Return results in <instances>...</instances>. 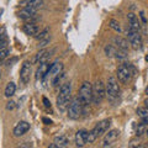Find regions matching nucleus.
<instances>
[{
  "mask_svg": "<svg viewBox=\"0 0 148 148\" xmlns=\"http://www.w3.org/2000/svg\"><path fill=\"white\" fill-rule=\"evenodd\" d=\"M30 130V123L27 121H20L15 127H14V136L15 137H20Z\"/></svg>",
  "mask_w": 148,
  "mask_h": 148,
  "instance_id": "13",
  "label": "nucleus"
},
{
  "mask_svg": "<svg viewBox=\"0 0 148 148\" xmlns=\"http://www.w3.org/2000/svg\"><path fill=\"white\" fill-rule=\"evenodd\" d=\"M147 32H148V22H147Z\"/></svg>",
  "mask_w": 148,
  "mask_h": 148,
  "instance_id": "44",
  "label": "nucleus"
},
{
  "mask_svg": "<svg viewBox=\"0 0 148 148\" xmlns=\"http://www.w3.org/2000/svg\"><path fill=\"white\" fill-rule=\"evenodd\" d=\"M48 35H49V29H48V27H46V29H43L42 31L38 32V34L35 36V38L38 40V41H42V40H45V38H47Z\"/></svg>",
  "mask_w": 148,
  "mask_h": 148,
  "instance_id": "23",
  "label": "nucleus"
},
{
  "mask_svg": "<svg viewBox=\"0 0 148 148\" xmlns=\"http://www.w3.org/2000/svg\"><path fill=\"white\" fill-rule=\"evenodd\" d=\"M5 30L4 29H0V41H4L5 40Z\"/></svg>",
  "mask_w": 148,
  "mask_h": 148,
  "instance_id": "35",
  "label": "nucleus"
},
{
  "mask_svg": "<svg viewBox=\"0 0 148 148\" xmlns=\"http://www.w3.org/2000/svg\"><path fill=\"white\" fill-rule=\"evenodd\" d=\"M6 45H8V41H6V40L0 41V51L4 49V48H6Z\"/></svg>",
  "mask_w": 148,
  "mask_h": 148,
  "instance_id": "34",
  "label": "nucleus"
},
{
  "mask_svg": "<svg viewBox=\"0 0 148 148\" xmlns=\"http://www.w3.org/2000/svg\"><path fill=\"white\" fill-rule=\"evenodd\" d=\"M54 143L57 145L59 148H67L69 145V140L67 138V136L61 135V136H57L54 138Z\"/></svg>",
  "mask_w": 148,
  "mask_h": 148,
  "instance_id": "20",
  "label": "nucleus"
},
{
  "mask_svg": "<svg viewBox=\"0 0 148 148\" xmlns=\"http://www.w3.org/2000/svg\"><path fill=\"white\" fill-rule=\"evenodd\" d=\"M110 125H111L110 119L103 120V121L96 123L95 127L88 133V143H92L94 141H96V138H99L100 136H103L105 132H108L110 128Z\"/></svg>",
  "mask_w": 148,
  "mask_h": 148,
  "instance_id": "2",
  "label": "nucleus"
},
{
  "mask_svg": "<svg viewBox=\"0 0 148 148\" xmlns=\"http://www.w3.org/2000/svg\"><path fill=\"white\" fill-rule=\"evenodd\" d=\"M109 26L114 31H116V32H121V26H120V22L117 20H115V18H111V20L109 21Z\"/></svg>",
  "mask_w": 148,
  "mask_h": 148,
  "instance_id": "24",
  "label": "nucleus"
},
{
  "mask_svg": "<svg viewBox=\"0 0 148 148\" xmlns=\"http://www.w3.org/2000/svg\"><path fill=\"white\" fill-rule=\"evenodd\" d=\"M140 17H141V20L143 21V24H147V22H148V20L146 18V16H145V12H143V11H141V12H140Z\"/></svg>",
  "mask_w": 148,
  "mask_h": 148,
  "instance_id": "36",
  "label": "nucleus"
},
{
  "mask_svg": "<svg viewBox=\"0 0 148 148\" xmlns=\"http://www.w3.org/2000/svg\"><path fill=\"white\" fill-rule=\"evenodd\" d=\"M141 123H143V125H148V115L141 119Z\"/></svg>",
  "mask_w": 148,
  "mask_h": 148,
  "instance_id": "37",
  "label": "nucleus"
},
{
  "mask_svg": "<svg viewBox=\"0 0 148 148\" xmlns=\"http://www.w3.org/2000/svg\"><path fill=\"white\" fill-rule=\"evenodd\" d=\"M145 108H147V109H148V99H146V100H145Z\"/></svg>",
  "mask_w": 148,
  "mask_h": 148,
  "instance_id": "40",
  "label": "nucleus"
},
{
  "mask_svg": "<svg viewBox=\"0 0 148 148\" xmlns=\"http://www.w3.org/2000/svg\"><path fill=\"white\" fill-rule=\"evenodd\" d=\"M116 51H117V48L114 47L112 45H106L105 46V54L108 56V57H115Z\"/></svg>",
  "mask_w": 148,
  "mask_h": 148,
  "instance_id": "22",
  "label": "nucleus"
},
{
  "mask_svg": "<svg viewBox=\"0 0 148 148\" xmlns=\"http://www.w3.org/2000/svg\"><path fill=\"white\" fill-rule=\"evenodd\" d=\"M136 114H137V116H140L142 119V117H145L148 115V109L147 108H138L136 110Z\"/></svg>",
  "mask_w": 148,
  "mask_h": 148,
  "instance_id": "26",
  "label": "nucleus"
},
{
  "mask_svg": "<svg viewBox=\"0 0 148 148\" xmlns=\"http://www.w3.org/2000/svg\"><path fill=\"white\" fill-rule=\"evenodd\" d=\"M106 96L109 98L110 101H115L119 98L120 94V86H119V82L117 78L115 77H109L108 83H106Z\"/></svg>",
  "mask_w": 148,
  "mask_h": 148,
  "instance_id": "4",
  "label": "nucleus"
},
{
  "mask_svg": "<svg viewBox=\"0 0 148 148\" xmlns=\"http://www.w3.org/2000/svg\"><path fill=\"white\" fill-rule=\"evenodd\" d=\"M22 30H24V32H25L26 35H29V36H36L40 32V27H38V25H37L36 22H27V24L24 25Z\"/></svg>",
  "mask_w": 148,
  "mask_h": 148,
  "instance_id": "14",
  "label": "nucleus"
},
{
  "mask_svg": "<svg viewBox=\"0 0 148 148\" xmlns=\"http://www.w3.org/2000/svg\"><path fill=\"white\" fill-rule=\"evenodd\" d=\"M9 54H10V49L9 48H4L0 51V62L5 61V59L9 57Z\"/></svg>",
  "mask_w": 148,
  "mask_h": 148,
  "instance_id": "25",
  "label": "nucleus"
},
{
  "mask_svg": "<svg viewBox=\"0 0 148 148\" xmlns=\"http://www.w3.org/2000/svg\"><path fill=\"white\" fill-rule=\"evenodd\" d=\"M49 52L47 49H40V52H37L35 58H34V63H42V62H46L49 57Z\"/></svg>",
  "mask_w": 148,
  "mask_h": 148,
  "instance_id": "19",
  "label": "nucleus"
},
{
  "mask_svg": "<svg viewBox=\"0 0 148 148\" xmlns=\"http://www.w3.org/2000/svg\"><path fill=\"white\" fill-rule=\"evenodd\" d=\"M63 77V72H61V73H58L57 75H54L53 77V79H52V85H58V83H59V80H61V78Z\"/></svg>",
  "mask_w": 148,
  "mask_h": 148,
  "instance_id": "28",
  "label": "nucleus"
},
{
  "mask_svg": "<svg viewBox=\"0 0 148 148\" xmlns=\"http://www.w3.org/2000/svg\"><path fill=\"white\" fill-rule=\"evenodd\" d=\"M146 133H147V136H148V130H147V131H146Z\"/></svg>",
  "mask_w": 148,
  "mask_h": 148,
  "instance_id": "46",
  "label": "nucleus"
},
{
  "mask_svg": "<svg viewBox=\"0 0 148 148\" xmlns=\"http://www.w3.org/2000/svg\"><path fill=\"white\" fill-rule=\"evenodd\" d=\"M17 16L24 21L27 22H34L37 18V12L36 10H30V9H22L17 12Z\"/></svg>",
  "mask_w": 148,
  "mask_h": 148,
  "instance_id": "9",
  "label": "nucleus"
},
{
  "mask_svg": "<svg viewBox=\"0 0 148 148\" xmlns=\"http://www.w3.org/2000/svg\"><path fill=\"white\" fill-rule=\"evenodd\" d=\"M127 37H128V42L135 49L141 48L142 46V37L140 31H135V30H128L127 31Z\"/></svg>",
  "mask_w": 148,
  "mask_h": 148,
  "instance_id": "8",
  "label": "nucleus"
},
{
  "mask_svg": "<svg viewBox=\"0 0 148 148\" xmlns=\"http://www.w3.org/2000/svg\"><path fill=\"white\" fill-rule=\"evenodd\" d=\"M0 79H1V72H0Z\"/></svg>",
  "mask_w": 148,
  "mask_h": 148,
  "instance_id": "45",
  "label": "nucleus"
},
{
  "mask_svg": "<svg viewBox=\"0 0 148 148\" xmlns=\"http://www.w3.org/2000/svg\"><path fill=\"white\" fill-rule=\"evenodd\" d=\"M18 148H31V143H29V142H24V143H21V145L18 146Z\"/></svg>",
  "mask_w": 148,
  "mask_h": 148,
  "instance_id": "33",
  "label": "nucleus"
},
{
  "mask_svg": "<svg viewBox=\"0 0 148 148\" xmlns=\"http://www.w3.org/2000/svg\"><path fill=\"white\" fill-rule=\"evenodd\" d=\"M20 5L22 9H30V10H36L43 5V0H21Z\"/></svg>",
  "mask_w": 148,
  "mask_h": 148,
  "instance_id": "11",
  "label": "nucleus"
},
{
  "mask_svg": "<svg viewBox=\"0 0 148 148\" xmlns=\"http://www.w3.org/2000/svg\"><path fill=\"white\" fill-rule=\"evenodd\" d=\"M15 91H16V85H15V83H8V85L5 88V91H4V94H5L6 98H11V96H14V94H15Z\"/></svg>",
  "mask_w": 148,
  "mask_h": 148,
  "instance_id": "21",
  "label": "nucleus"
},
{
  "mask_svg": "<svg viewBox=\"0 0 148 148\" xmlns=\"http://www.w3.org/2000/svg\"><path fill=\"white\" fill-rule=\"evenodd\" d=\"M49 42H51V36H48L47 38H45V40H42V41H40V43L37 45V47H38V49H43L46 46L49 45Z\"/></svg>",
  "mask_w": 148,
  "mask_h": 148,
  "instance_id": "27",
  "label": "nucleus"
},
{
  "mask_svg": "<svg viewBox=\"0 0 148 148\" xmlns=\"http://www.w3.org/2000/svg\"><path fill=\"white\" fill-rule=\"evenodd\" d=\"M114 43H115V47H117L119 49H121V51H125V52L130 48V42L126 38L121 37V36L114 37Z\"/></svg>",
  "mask_w": 148,
  "mask_h": 148,
  "instance_id": "15",
  "label": "nucleus"
},
{
  "mask_svg": "<svg viewBox=\"0 0 148 148\" xmlns=\"http://www.w3.org/2000/svg\"><path fill=\"white\" fill-rule=\"evenodd\" d=\"M145 92H146V94H147V95H148V86H147V88H146V90H145Z\"/></svg>",
  "mask_w": 148,
  "mask_h": 148,
  "instance_id": "42",
  "label": "nucleus"
},
{
  "mask_svg": "<svg viewBox=\"0 0 148 148\" xmlns=\"http://www.w3.org/2000/svg\"><path fill=\"white\" fill-rule=\"evenodd\" d=\"M120 136V131L119 130H110V131L106 133L105 137H104V146L105 145H110L111 142L116 141Z\"/></svg>",
  "mask_w": 148,
  "mask_h": 148,
  "instance_id": "17",
  "label": "nucleus"
},
{
  "mask_svg": "<svg viewBox=\"0 0 148 148\" xmlns=\"http://www.w3.org/2000/svg\"><path fill=\"white\" fill-rule=\"evenodd\" d=\"M42 121H43L46 125H51V123H52V120H49V119H47V117H42Z\"/></svg>",
  "mask_w": 148,
  "mask_h": 148,
  "instance_id": "38",
  "label": "nucleus"
},
{
  "mask_svg": "<svg viewBox=\"0 0 148 148\" xmlns=\"http://www.w3.org/2000/svg\"><path fill=\"white\" fill-rule=\"evenodd\" d=\"M72 94V84L71 83H64L59 89V94L57 96V108L59 111H66L69 106Z\"/></svg>",
  "mask_w": 148,
  "mask_h": 148,
  "instance_id": "1",
  "label": "nucleus"
},
{
  "mask_svg": "<svg viewBox=\"0 0 148 148\" xmlns=\"http://www.w3.org/2000/svg\"><path fill=\"white\" fill-rule=\"evenodd\" d=\"M78 98L82 101L83 106H88L90 103H92V85L90 82H83L79 88V95Z\"/></svg>",
  "mask_w": 148,
  "mask_h": 148,
  "instance_id": "3",
  "label": "nucleus"
},
{
  "mask_svg": "<svg viewBox=\"0 0 148 148\" xmlns=\"http://www.w3.org/2000/svg\"><path fill=\"white\" fill-rule=\"evenodd\" d=\"M83 104H82V101L79 100V98H74L72 101H71V104H69L68 106V117L69 119H72V120H77V119H79L80 117V115L83 112Z\"/></svg>",
  "mask_w": 148,
  "mask_h": 148,
  "instance_id": "6",
  "label": "nucleus"
},
{
  "mask_svg": "<svg viewBox=\"0 0 148 148\" xmlns=\"http://www.w3.org/2000/svg\"><path fill=\"white\" fill-rule=\"evenodd\" d=\"M137 148H146L145 146H140V147H137Z\"/></svg>",
  "mask_w": 148,
  "mask_h": 148,
  "instance_id": "43",
  "label": "nucleus"
},
{
  "mask_svg": "<svg viewBox=\"0 0 148 148\" xmlns=\"http://www.w3.org/2000/svg\"><path fill=\"white\" fill-rule=\"evenodd\" d=\"M106 95V88L103 80L98 79L95 82V84L92 85V103L95 105H99L101 101L104 100Z\"/></svg>",
  "mask_w": 148,
  "mask_h": 148,
  "instance_id": "5",
  "label": "nucleus"
},
{
  "mask_svg": "<svg viewBox=\"0 0 148 148\" xmlns=\"http://www.w3.org/2000/svg\"><path fill=\"white\" fill-rule=\"evenodd\" d=\"M88 132L86 130H79L77 133H75V145L77 147H84L86 143H88Z\"/></svg>",
  "mask_w": 148,
  "mask_h": 148,
  "instance_id": "12",
  "label": "nucleus"
},
{
  "mask_svg": "<svg viewBox=\"0 0 148 148\" xmlns=\"http://www.w3.org/2000/svg\"><path fill=\"white\" fill-rule=\"evenodd\" d=\"M145 126L146 125H143V123H140L138 125V127H137V131H136V135H137V137H140L141 135H143L146 131H145Z\"/></svg>",
  "mask_w": 148,
  "mask_h": 148,
  "instance_id": "30",
  "label": "nucleus"
},
{
  "mask_svg": "<svg viewBox=\"0 0 148 148\" xmlns=\"http://www.w3.org/2000/svg\"><path fill=\"white\" fill-rule=\"evenodd\" d=\"M141 146V141L138 138H133V140L130 142V148H137Z\"/></svg>",
  "mask_w": 148,
  "mask_h": 148,
  "instance_id": "29",
  "label": "nucleus"
},
{
  "mask_svg": "<svg viewBox=\"0 0 148 148\" xmlns=\"http://www.w3.org/2000/svg\"><path fill=\"white\" fill-rule=\"evenodd\" d=\"M49 66H51V64H48L47 61L40 63V67H38V69H37V72H36V79L37 80H38V79H43L45 75H46V73H47V71H48Z\"/></svg>",
  "mask_w": 148,
  "mask_h": 148,
  "instance_id": "18",
  "label": "nucleus"
},
{
  "mask_svg": "<svg viewBox=\"0 0 148 148\" xmlns=\"http://www.w3.org/2000/svg\"><path fill=\"white\" fill-rule=\"evenodd\" d=\"M103 148H112V147H110V146H109V145H105V146H104V147H103Z\"/></svg>",
  "mask_w": 148,
  "mask_h": 148,
  "instance_id": "41",
  "label": "nucleus"
},
{
  "mask_svg": "<svg viewBox=\"0 0 148 148\" xmlns=\"http://www.w3.org/2000/svg\"><path fill=\"white\" fill-rule=\"evenodd\" d=\"M132 75H133V69L128 63L121 64V66L117 68V79H119V82L123 83V84H126V83L131 80Z\"/></svg>",
  "mask_w": 148,
  "mask_h": 148,
  "instance_id": "7",
  "label": "nucleus"
},
{
  "mask_svg": "<svg viewBox=\"0 0 148 148\" xmlns=\"http://www.w3.org/2000/svg\"><path fill=\"white\" fill-rule=\"evenodd\" d=\"M42 101H43V105L46 106V108L51 109V106H52V105H51V101H49L47 98H42Z\"/></svg>",
  "mask_w": 148,
  "mask_h": 148,
  "instance_id": "31",
  "label": "nucleus"
},
{
  "mask_svg": "<svg viewBox=\"0 0 148 148\" xmlns=\"http://www.w3.org/2000/svg\"><path fill=\"white\" fill-rule=\"evenodd\" d=\"M127 20H128V24H130L128 30L140 31L141 25H140V21H138V17L135 15V14H133V12H130L128 15H127Z\"/></svg>",
  "mask_w": 148,
  "mask_h": 148,
  "instance_id": "16",
  "label": "nucleus"
},
{
  "mask_svg": "<svg viewBox=\"0 0 148 148\" xmlns=\"http://www.w3.org/2000/svg\"><path fill=\"white\" fill-rule=\"evenodd\" d=\"M14 108H15V101H9L8 105H6V109L8 110H12Z\"/></svg>",
  "mask_w": 148,
  "mask_h": 148,
  "instance_id": "32",
  "label": "nucleus"
},
{
  "mask_svg": "<svg viewBox=\"0 0 148 148\" xmlns=\"http://www.w3.org/2000/svg\"><path fill=\"white\" fill-rule=\"evenodd\" d=\"M47 148H59L57 145H56V143H52V145H49Z\"/></svg>",
  "mask_w": 148,
  "mask_h": 148,
  "instance_id": "39",
  "label": "nucleus"
},
{
  "mask_svg": "<svg viewBox=\"0 0 148 148\" xmlns=\"http://www.w3.org/2000/svg\"><path fill=\"white\" fill-rule=\"evenodd\" d=\"M30 75H31V63L29 61H25L24 63H22V67H21V71H20V79H21V82L24 83V84L29 83Z\"/></svg>",
  "mask_w": 148,
  "mask_h": 148,
  "instance_id": "10",
  "label": "nucleus"
}]
</instances>
